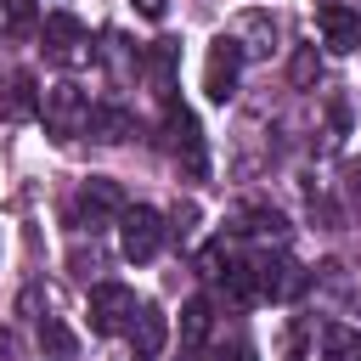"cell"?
Returning <instances> with one entry per match:
<instances>
[{"label": "cell", "instance_id": "7", "mask_svg": "<svg viewBox=\"0 0 361 361\" xmlns=\"http://www.w3.org/2000/svg\"><path fill=\"white\" fill-rule=\"evenodd\" d=\"M130 203H124V192L107 180V175H90L85 186H79V203H73V214H79V226H90V231H102L107 220H118Z\"/></svg>", "mask_w": 361, "mask_h": 361}, {"label": "cell", "instance_id": "18", "mask_svg": "<svg viewBox=\"0 0 361 361\" xmlns=\"http://www.w3.org/2000/svg\"><path fill=\"white\" fill-rule=\"evenodd\" d=\"M288 79H293L299 90H310V85L322 79V56H316V45H299V51H293V62H288Z\"/></svg>", "mask_w": 361, "mask_h": 361}, {"label": "cell", "instance_id": "10", "mask_svg": "<svg viewBox=\"0 0 361 361\" xmlns=\"http://www.w3.org/2000/svg\"><path fill=\"white\" fill-rule=\"evenodd\" d=\"M130 350H135V361H158L164 355V344H169V316L158 310V305H135V316H130Z\"/></svg>", "mask_w": 361, "mask_h": 361}, {"label": "cell", "instance_id": "8", "mask_svg": "<svg viewBox=\"0 0 361 361\" xmlns=\"http://www.w3.org/2000/svg\"><path fill=\"white\" fill-rule=\"evenodd\" d=\"M254 288L259 299H293L305 288V271L288 254H254Z\"/></svg>", "mask_w": 361, "mask_h": 361}, {"label": "cell", "instance_id": "5", "mask_svg": "<svg viewBox=\"0 0 361 361\" xmlns=\"http://www.w3.org/2000/svg\"><path fill=\"white\" fill-rule=\"evenodd\" d=\"M237 73H243V51H237L231 34H220V39L209 45V56H203V96L226 107V102L237 96Z\"/></svg>", "mask_w": 361, "mask_h": 361}, {"label": "cell", "instance_id": "13", "mask_svg": "<svg viewBox=\"0 0 361 361\" xmlns=\"http://www.w3.org/2000/svg\"><path fill=\"white\" fill-rule=\"evenodd\" d=\"M175 62H180V45L175 39H152V51H147V79H152V90L169 102V90H175Z\"/></svg>", "mask_w": 361, "mask_h": 361}, {"label": "cell", "instance_id": "17", "mask_svg": "<svg viewBox=\"0 0 361 361\" xmlns=\"http://www.w3.org/2000/svg\"><path fill=\"white\" fill-rule=\"evenodd\" d=\"M209 338V299H186L180 305V344H203Z\"/></svg>", "mask_w": 361, "mask_h": 361}, {"label": "cell", "instance_id": "19", "mask_svg": "<svg viewBox=\"0 0 361 361\" xmlns=\"http://www.w3.org/2000/svg\"><path fill=\"white\" fill-rule=\"evenodd\" d=\"M192 220H197V209H192V203H180V209L169 214V231H175V237H186V231H192Z\"/></svg>", "mask_w": 361, "mask_h": 361}, {"label": "cell", "instance_id": "16", "mask_svg": "<svg viewBox=\"0 0 361 361\" xmlns=\"http://www.w3.org/2000/svg\"><path fill=\"white\" fill-rule=\"evenodd\" d=\"M90 135L96 141H124L130 135V113L124 107H90Z\"/></svg>", "mask_w": 361, "mask_h": 361}, {"label": "cell", "instance_id": "4", "mask_svg": "<svg viewBox=\"0 0 361 361\" xmlns=\"http://www.w3.org/2000/svg\"><path fill=\"white\" fill-rule=\"evenodd\" d=\"M164 237H169V226H164V214H158V209L135 203V209H124V214H118V248H124V259H130V265H147V259L164 248Z\"/></svg>", "mask_w": 361, "mask_h": 361}, {"label": "cell", "instance_id": "15", "mask_svg": "<svg viewBox=\"0 0 361 361\" xmlns=\"http://www.w3.org/2000/svg\"><path fill=\"white\" fill-rule=\"evenodd\" d=\"M322 361H361V333L344 322H327L322 327Z\"/></svg>", "mask_w": 361, "mask_h": 361}, {"label": "cell", "instance_id": "20", "mask_svg": "<svg viewBox=\"0 0 361 361\" xmlns=\"http://www.w3.org/2000/svg\"><path fill=\"white\" fill-rule=\"evenodd\" d=\"M130 6H135V11H141V17H152V23H158V17H164V6H169V0H130Z\"/></svg>", "mask_w": 361, "mask_h": 361}, {"label": "cell", "instance_id": "14", "mask_svg": "<svg viewBox=\"0 0 361 361\" xmlns=\"http://www.w3.org/2000/svg\"><path fill=\"white\" fill-rule=\"evenodd\" d=\"M39 350L45 361H79V338L68 333L62 316H39Z\"/></svg>", "mask_w": 361, "mask_h": 361}, {"label": "cell", "instance_id": "12", "mask_svg": "<svg viewBox=\"0 0 361 361\" xmlns=\"http://www.w3.org/2000/svg\"><path fill=\"white\" fill-rule=\"evenodd\" d=\"M231 220H237L231 231H243V237H259V243H282V237H288V220H282L276 209H265V203H248V209H237Z\"/></svg>", "mask_w": 361, "mask_h": 361}, {"label": "cell", "instance_id": "3", "mask_svg": "<svg viewBox=\"0 0 361 361\" xmlns=\"http://www.w3.org/2000/svg\"><path fill=\"white\" fill-rule=\"evenodd\" d=\"M164 141H169V158H175V164H180L192 180H203V169H209V152H203V130H197L192 107L169 102V113H164Z\"/></svg>", "mask_w": 361, "mask_h": 361}, {"label": "cell", "instance_id": "2", "mask_svg": "<svg viewBox=\"0 0 361 361\" xmlns=\"http://www.w3.org/2000/svg\"><path fill=\"white\" fill-rule=\"evenodd\" d=\"M39 34H45V56H51V62H62V68L96 62V45H90V34H85V23H79L73 11H45Z\"/></svg>", "mask_w": 361, "mask_h": 361}, {"label": "cell", "instance_id": "6", "mask_svg": "<svg viewBox=\"0 0 361 361\" xmlns=\"http://www.w3.org/2000/svg\"><path fill=\"white\" fill-rule=\"evenodd\" d=\"M130 316H135V293L124 282H96L90 288V333L113 338V333L130 327Z\"/></svg>", "mask_w": 361, "mask_h": 361}, {"label": "cell", "instance_id": "21", "mask_svg": "<svg viewBox=\"0 0 361 361\" xmlns=\"http://www.w3.org/2000/svg\"><path fill=\"white\" fill-rule=\"evenodd\" d=\"M6 355H11V333L0 327V361H6Z\"/></svg>", "mask_w": 361, "mask_h": 361}, {"label": "cell", "instance_id": "11", "mask_svg": "<svg viewBox=\"0 0 361 361\" xmlns=\"http://www.w3.org/2000/svg\"><path fill=\"white\" fill-rule=\"evenodd\" d=\"M231 39H237L243 56H271V45H276V17H271V11H243L237 28H231Z\"/></svg>", "mask_w": 361, "mask_h": 361}, {"label": "cell", "instance_id": "1", "mask_svg": "<svg viewBox=\"0 0 361 361\" xmlns=\"http://www.w3.org/2000/svg\"><path fill=\"white\" fill-rule=\"evenodd\" d=\"M39 118L51 135H85L90 130V96L73 85V79H56L39 90Z\"/></svg>", "mask_w": 361, "mask_h": 361}, {"label": "cell", "instance_id": "9", "mask_svg": "<svg viewBox=\"0 0 361 361\" xmlns=\"http://www.w3.org/2000/svg\"><path fill=\"white\" fill-rule=\"evenodd\" d=\"M316 28H322V45L327 51H361V11L355 6H338V0H322L316 11Z\"/></svg>", "mask_w": 361, "mask_h": 361}]
</instances>
